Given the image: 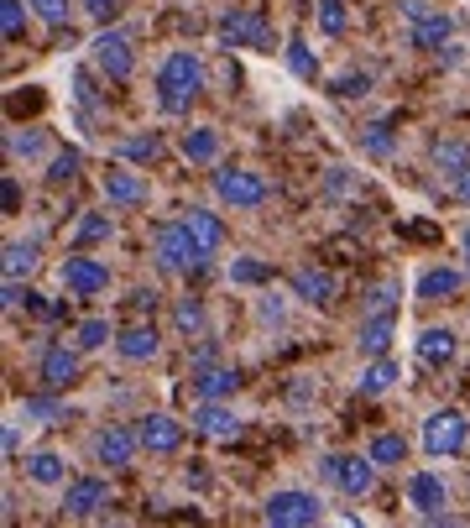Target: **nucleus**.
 Returning a JSON list of instances; mask_svg holds the SVG:
<instances>
[{
    "label": "nucleus",
    "instance_id": "nucleus-1",
    "mask_svg": "<svg viewBox=\"0 0 470 528\" xmlns=\"http://www.w3.org/2000/svg\"><path fill=\"white\" fill-rule=\"evenodd\" d=\"M199 95H204V58L188 53V48L162 58V68H157V105L168 110V116H183Z\"/></svg>",
    "mask_w": 470,
    "mask_h": 528
},
{
    "label": "nucleus",
    "instance_id": "nucleus-2",
    "mask_svg": "<svg viewBox=\"0 0 470 528\" xmlns=\"http://www.w3.org/2000/svg\"><path fill=\"white\" fill-rule=\"evenodd\" d=\"M152 257H157V267L162 272H199L204 267V257H209V246L188 231V220H173V225H162V231L152 236Z\"/></svg>",
    "mask_w": 470,
    "mask_h": 528
},
{
    "label": "nucleus",
    "instance_id": "nucleus-3",
    "mask_svg": "<svg viewBox=\"0 0 470 528\" xmlns=\"http://www.w3.org/2000/svg\"><path fill=\"white\" fill-rule=\"evenodd\" d=\"M376 466L371 455H324V466H319V476L329 481V487H340L345 497H366L371 487H376Z\"/></svg>",
    "mask_w": 470,
    "mask_h": 528
},
{
    "label": "nucleus",
    "instance_id": "nucleus-4",
    "mask_svg": "<svg viewBox=\"0 0 470 528\" xmlns=\"http://www.w3.org/2000/svg\"><path fill=\"white\" fill-rule=\"evenodd\" d=\"M465 440H470V424H465L460 408H439L423 419V450L429 455H460Z\"/></svg>",
    "mask_w": 470,
    "mask_h": 528
},
{
    "label": "nucleus",
    "instance_id": "nucleus-5",
    "mask_svg": "<svg viewBox=\"0 0 470 528\" xmlns=\"http://www.w3.org/2000/svg\"><path fill=\"white\" fill-rule=\"evenodd\" d=\"M262 518L272 528H309V523H319V497L314 492H272L262 502Z\"/></svg>",
    "mask_w": 470,
    "mask_h": 528
},
{
    "label": "nucleus",
    "instance_id": "nucleus-6",
    "mask_svg": "<svg viewBox=\"0 0 470 528\" xmlns=\"http://www.w3.org/2000/svg\"><path fill=\"white\" fill-rule=\"evenodd\" d=\"M220 42H225V48L272 53V27H267L256 11H225V16H220Z\"/></svg>",
    "mask_w": 470,
    "mask_h": 528
},
{
    "label": "nucleus",
    "instance_id": "nucleus-7",
    "mask_svg": "<svg viewBox=\"0 0 470 528\" xmlns=\"http://www.w3.org/2000/svg\"><path fill=\"white\" fill-rule=\"evenodd\" d=\"M215 194L230 204V210H256V204H267V183H262V173H251V168H220L215 173Z\"/></svg>",
    "mask_w": 470,
    "mask_h": 528
},
{
    "label": "nucleus",
    "instance_id": "nucleus-8",
    "mask_svg": "<svg viewBox=\"0 0 470 528\" xmlns=\"http://www.w3.org/2000/svg\"><path fill=\"white\" fill-rule=\"evenodd\" d=\"M94 68H100L105 79H131V68H136V48H131V32H100L94 37Z\"/></svg>",
    "mask_w": 470,
    "mask_h": 528
},
{
    "label": "nucleus",
    "instance_id": "nucleus-9",
    "mask_svg": "<svg viewBox=\"0 0 470 528\" xmlns=\"http://www.w3.org/2000/svg\"><path fill=\"white\" fill-rule=\"evenodd\" d=\"M58 283H63L68 293H79V298H94V293H105V283H110V267H105L100 257H84V251H74V257H63V267H58Z\"/></svg>",
    "mask_w": 470,
    "mask_h": 528
},
{
    "label": "nucleus",
    "instance_id": "nucleus-10",
    "mask_svg": "<svg viewBox=\"0 0 470 528\" xmlns=\"http://www.w3.org/2000/svg\"><path fill=\"white\" fill-rule=\"evenodd\" d=\"M105 508H110V481L105 476L68 481V492H63V513L68 518H94V513H105Z\"/></svg>",
    "mask_w": 470,
    "mask_h": 528
},
{
    "label": "nucleus",
    "instance_id": "nucleus-11",
    "mask_svg": "<svg viewBox=\"0 0 470 528\" xmlns=\"http://www.w3.org/2000/svg\"><path fill=\"white\" fill-rule=\"evenodd\" d=\"M79 372H84L79 346H74V351H68V346H47V351H42L37 377H42V387H47V393H68V387L79 382Z\"/></svg>",
    "mask_w": 470,
    "mask_h": 528
},
{
    "label": "nucleus",
    "instance_id": "nucleus-12",
    "mask_svg": "<svg viewBox=\"0 0 470 528\" xmlns=\"http://www.w3.org/2000/svg\"><path fill=\"white\" fill-rule=\"evenodd\" d=\"M136 450H141V434L126 429V424H110L100 440H94V461H100L105 471H126L136 461Z\"/></svg>",
    "mask_w": 470,
    "mask_h": 528
},
{
    "label": "nucleus",
    "instance_id": "nucleus-13",
    "mask_svg": "<svg viewBox=\"0 0 470 528\" xmlns=\"http://www.w3.org/2000/svg\"><path fill=\"white\" fill-rule=\"evenodd\" d=\"M136 434H141V450H152V455H173L183 445V424L173 413H147V419L136 424Z\"/></svg>",
    "mask_w": 470,
    "mask_h": 528
},
{
    "label": "nucleus",
    "instance_id": "nucleus-14",
    "mask_svg": "<svg viewBox=\"0 0 470 528\" xmlns=\"http://www.w3.org/2000/svg\"><path fill=\"white\" fill-rule=\"evenodd\" d=\"M188 424H194L199 434H209V440H235V434H241V419L225 408V398H204Z\"/></svg>",
    "mask_w": 470,
    "mask_h": 528
},
{
    "label": "nucleus",
    "instance_id": "nucleus-15",
    "mask_svg": "<svg viewBox=\"0 0 470 528\" xmlns=\"http://www.w3.org/2000/svg\"><path fill=\"white\" fill-rule=\"evenodd\" d=\"M408 502L434 523V518H444V502H450V492H444V481H439L434 471H413V476H408Z\"/></svg>",
    "mask_w": 470,
    "mask_h": 528
},
{
    "label": "nucleus",
    "instance_id": "nucleus-16",
    "mask_svg": "<svg viewBox=\"0 0 470 528\" xmlns=\"http://www.w3.org/2000/svg\"><path fill=\"white\" fill-rule=\"evenodd\" d=\"M115 351H121V361H131V366H141V361H157V351H162V335H157L152 325H126L121 335H115Z\"/></svg>",
    "mask_w": 470,
    "mask_h": 528
},
{
    "label": "nucleus",
    "instance_id": "nucleus-17",
    "mask_svg": "<svg viewBox=\"0 0 470 528\" xmlns=\"http://www.w3.org/2000/svg\"><path fill=\"white\" fill-rule=\"evenodd\" d=\"M293 293L303 298V304H319V309H329V304H335V293H340V283L329 278L324 267H298V272H293Z\"/></svg>",
    "mask_w": 470,
    "mask_h": 528
},
{
    "label": "nucleus",
    "instance_id": "nucleus-18",
    "mask_svg": "<svg viewBox=\"0 0 470 528\" xmlns=\"http://www.w3.org/2000/svg\"><path fill=\"white\" fill-rule=\"evenodd\" d=\"M235 387H241V372H235V366H220V361L194 366V393L199 398H230Z\"/></svg>",
    "mask_w": 470,
    "mask_h": 528
},
{
    "label": "nucleus",
    "instance_id": "nucleus-19",
    "mask_svg": "<svg viewBox=\"0 0 470 528\" xmlns=\"http://www.w3.org/2000/svg\"><path fill=\"white\" fill-rule=\"evenodd\" d=\"M392 335H397V309H387V314H366V325L356 330V346H361L366 356H387Z\"/></svg>",
    "mask_w": 470,
    "mask_h": 528
},
{
    "label": "nucleus",
    "instance_id": "nucleus-20",
    "mask_svg": "<svg viewBox=\"0 0 470 528\" xmlns=\"http://www.w3.org/2000/svg\"><path fill=\"white\" fill-rule=\"evenodd\" d=\"M444 42H450V16H444V11H423L413 21V32H408V48L434 53V48H444Z\"/></svg>",
    "mask_w": 470,
    "mask_h": 528
},
{
    "label": "nucleus",
    "instance_id": "nucleus-21",
    "mask_svg": "<svg viewBox=\"0 0 470 528\" xmlns=\"http://www.w3.org/2000/svg\"><path fill=\"white\" fill-rule=\"evenodd\" d=\"M105 199L110 204H141L147 199V183H141V173H131V168H110L105 173Z\"/></svg>",
    "mask_w": 470,
    "mask_h": 528
},
{
    "label": "nucleus",
    "instance_id": "nucleus-22",
    "mask_svg": "<svg viewBox=\"0 0 470 528\" xmlns=\"http://www.w3.org/2000/svg\"><path fill=\"white\" fill-rule=\"evenodd\" d=\"M455 330H423L418 335V361L423 366H450L455 361Z\"/></svg>",
    "mask_w": 470,
    "mask_h": 528
},
{
    "label": "nucleus",
    "instance_id": "nucleus-23",
    "mask_svg": "<svg viewBox=\"0 0 470 528\" xmlns=\"http://www.w3.org/2000/svg\"><path fill=\"white\" fill-rule=\"evenodd\" d=\"M460 272L455 267H423L418 272V298H455L460 293Z\"/></svg>",
    "mask_w": 470,
    "mask_h": 528
},
{
    "label": "nucleus",
    "instance_id": "nucleus-24",
    "mask_svg": "<svg viewBox=\"0 0 470 528\" xmlns=\"http://www.w3.org/2000/svg\"><path fill=\"white\" fill-rule=\"evenodd\" d=\"M183 157H188V163H215V157H220V131L215 126L183 131Z\"/></svg>",
    "mask_w": 470,
    "mask_h": 528
},
{
    "label": "nucleus",
    "instance_id": "nucleus-25",
    "mask_svg": "<svg viewBox=\"0 0 470 528\" xmlns=\"http://www.w3.org/2000/svg\"><path fill=\"white\" fill-rule=\"evenodd\" d=\"M397 382H403V377H397V361L392 356H371V366L361 372V393L366 398H382L387 387H397Z\"/></svg>",
    "mask_w": 470,
    "mask_h": 528
},
{
    "label": "nucleus",
    "instance_id": "nucleus-26",
    "mask_svg": "<svg viewBox=\"0 0 470 528\" xmlns=\"http://www.w3.org/2000/svg\"><path fill=\"white\" fill-rule=\"evenodd\" d=\"M110 236H115V220H110V215H100V210L79 215V225H74V246H79V251H89V246H105Z\"/></svg>",
    "mask_w": 470,
    "mask_h": 528
},
{
    "label": "nucleus",
    "instance_id": "nucleus-27",
    "mask_svg": "<svg viewBox=\"0 0 470 528\" xmlns=\"http://www.w3.org/2000/svg\"><path fill=\"white\" fill-rule=\"evenodd\" d=\"M27 476L37 481V487H63V476H68V461L58 450H37L32 461H27Z\"/></svg>",
    "mask_w": 470,
    "mask_h": 528
},
{
    "label": "nucleus",
    "instance_id": "nucleus-28",
    "mask_svg": "<svg viewBox=\"0 0 470 528\" xmlns=\"http://www.w3.org/2000/svg\"><path fill=\"white\" fill-rule=\"evenodd\" d=\"M79 168H84V157H79V147H63V152H53L47 157V189H63V183H74L79 178Z\"/></svg>",
    "mask_w": 470,
    "mask_h": 528
},
{
    "label": "nucleus",
    "instance_id": "nucleus-29",
    "mask_svg": "<svg viewBox=\"0 0 470 528\" xmlns=\"http://www.w3.org/2000/svg\"><path fill=\"white\" fill-rule=\"evenodd\" d=\"M183 220H188V231H194L209 251H220V246H225V220H220L215 210H188Z\"/></svg>",
    "mask_w": 470,
    "mask_h": 528
},
{
    "label": "nucleus",
    "instance_id": "nucleus-30",
    "mask_svg": "<svg viewBox=\"0 0 470 528\" xmlns=\"http://www.w3.org/2000/svg\"><path fill=\"white\" fill-rule=\"evenodd\" d=\"M465 168H470V147L465 142H434V173L460 178Z\"/></svg>",
    "mask_w": 470,
    "mask_h": 528
},
{
    "label": "nucleus",
    "instance_id": "nucleus-31",
    "mask_svg": "<svg viewBox=\"0 0 470 528\" xmlns=\"http://www.w3.org/2000/svg\"><path fill=\"white\" fill-rule=\"evenodd\" d=\"M366 455H371L376 466H403V461H408V440L387 429V434H376V440H371V450H366Z\"/></svg>",
    "mask_w": 470,
    "mask_h": 528
},
{
    "label": "nucleus",
    "instance_id": "nucleus-32",
    "mask_svg": "<svg viewBox=\"0 0 470 528\" xmlns=\"http://www.w3.org/2000/svg\"><path fill=\"white\" fill-rule=\"evenodd\" d=\"M173 330H178V335H204V330H209L199 298H178V304H173Z\"/></svg>",
    "mask_w": 470,
    "mask_h": 528
},
{
    "label": "nucleus",
    "instance_id": "nucleus-33",
    "mask_svg": "<svg viewBox=\"0 0 470 528\" xmlns=\"http://www.w3.org/2000/svg\"><path fill=\"white\" fill-rule=\"evenodd\" d=\"M27 6H32V0H27ZM27 6H21V0H0V37H6V42L27 37Z\"/></svg>",
    "mask_w": 470,
    "mask_h": 528
},
{
    "label": "nucleus",
    "instance_id": "nucleus-34",
    "mask_svg": "<svg viewBox=\"0 0 470 528\" xmlns=\"http://www.w3.org/2000/svg\"><path fill=\"white\" fill-rule=\"evenodd\" d=\"M37 267V241H6V278H27Z\"/></svg>",
    "mask_w": 470,
    "mask_h": 528
},
{
    "label": "nucleus",
    "instance_id": "nucleus-35",
    "mask_svg": "<svg viewBox=\"0 0 470 528\" xmlns=\"http://www.w3.org/2000/svg\"><path fill=\"white\" fill-rule=\"evenodd\" d=\"M121 152H126V163H152V157L162 152V136H157V131L126 136V142H121Z\"/></svg>",
    "mask_w": 470,
    "mask_h": 528
},
{
    "label": "nucleus",
    "instance_id": "nucleus-36",
    "mask_svg": "<svg viewBox=\"0 0 470 528\" xmlns=\"http://www.w3.org/2000/svg\"><path fill=\"white\" fill-rule=\"evenodd\" d=\"M267 278H272V267H267V262H256V257L230 262V283H241V288H262Z\"/></svg>",
    "mask_w": 470,
    "mask_h": 528
},
{
    "label": "nucleus",
    "instance_id": "nucleus-37",
    "mask_svg": "<svg viewBox=\"0 0 470 528\" xmlns=\"http://www.w3.org/2000/svg\"><path fill=\"white\" fill-rule=\"evenodd\" d=\"M42 147H47L42 131H11V136H6V157H11V163H16V157L27 163V157H37Z\"/></svg>",
    "mask_w": 470,
    "mask_h": 528
},
{
    "label": "nucleus",
    "instance_id": "nucleus-38",
    "mask_svg": "<svg viewBox=\"0 0 470 528\" xmlns=\"http://www.w3.org/2000/svg\"><path fill=\"white\" fill-rule=\"evenodd\" d=\"M105 340H115V330L105 325V319H84V325L74 330V346H79V351H100Z\"/></svg>",
    "mask_w": 470,
    "mask_h": 528
},
{
    "label": "nucleus",
    "instance_id": "nucleus-39",
    "mask_svg": "<svg viewBox=\"0 0 470 528\" xmlns=\"http://www.w3.org/2000/svg\"><path fill=\"white\" fill-rule=\"evenodd\" d=\"M329 89H335L340 100H361V95H371V74H366V68H350V74H340Z\"/></svg>",
    "mask_w": 470,
    "mask_h": 528
},
{
    "label": "nucleus",
    "instance_id": "nucleus-40",
    "mask_svg": "<svg viewBox=\"0 0 470 528\" xmlns=\"http://www.w3.org/2000/svg\"><path fill=\"white\" fill-rule=\"evenodd\" d=\"M345 21H350V11H345V0H319V32H329V37H340V32H345Z\"/></svg>",
    "mask_w": 470,
    "mask_h": 528
},
{
    "label": "nucleus",
    "instance_id": "nucleus-41",
    "mask_svg": "<svg viewBox=\"0 0 470 528\" xmlns=\"http://www.w3.org/2000/svg\"><path fill=\"white\" fill-rule=\"evenodd\" d=\"M74 100H79V116H84V121L100 116V89H94V79H89V74H79V79H74Z\"/></svg>",
    "mask_w": 470,
    "mask_h": 528
},
{
    "label": "nucleus",
    "instance_id": "nucleus-42",
    "mask_svg": "<svg viewBox=\"0 0 470 528\" xmlns=\"http://www.w3.org/2000/svg\"><path fill=\"white\" fill-rule=\"evenodd\" d=\"M21 413H27V419H42V424H58L63 403H53V398H21Z\"/></svg>",
    "mask_w": 470,
    "mask_h": 528
},
{
    "label": "nucleus",
    "instance_id": "nucleus-43",
    "mask_svg": "<svg viewBox=\"0 0 470 528\" xmlns=\"http://www.w3.org/2000/svg\"><path fill=\"white\" fill-rule=\"evenodd\" d=\"M32 11L47 21V27H63L68 11H74V0H32Z\"/></svg>",
    "mask_w": 470,
    "mask_h": 528
},
{
    "label": "nucleus",
    "instance_id": "nucleus-44",
    "mask_svg": "<svg viewBox=\"0 0 470 528\" xmlns=\"http://www.w3.org/2000/svg\"><path fill=\"white\" fill-rule=\"evenodd\" d=\"M361 147H366L371 157H392V131H387V126H366V131H361Z\"/></svg>",
    "mask_w": 470,
    "mask_h": 528
},
{
    "label": "nucleus",
    "instance_id": "nucleus-45",
    "mask_svg": "<svg viewBox=\"0 0 470 528\" xmlns=\"http://www.w3.org/2000/svg\"><path fill=\"white\" fill-rule=\"evenodd\" d=\"M288 68L298 79H314V53H309V42H288Z\"/></svg>",
    "mask_w": 470,
    "mask_h": 528
},
{
    "label": "nucleus",
    "instance_id": "nucleus-46",
    "mask_svg": "<svg viewBox=\"0 0 470 528\" xmlns=\"http://www.w3.org/2000/svg\"><path fill=\"white\" fill-rule=\"evenodd\" d=\"M387 309H397V288L392 283H376L366 293V314H387Z\"/></svg>",
    "mask_w": 470,
    "mask_h": 528
},
{
    "label": "nucleus",
    "instance_id": "nucleus-47",
    "mask_svg": "<svg viewBox=\"0 0 470 528\" xmlns=\"http://www.w3.org/2000/svg\"><path fill=\"white\" fill-rule=\"evenodd\" d=\"M79 6H84L89 21H100V27H105V21H115V11H121V0H79Z\"/></svg>",
    "mask_w": 470,
    "mask_h": 528
},
{
    "label": "nucleus",
    "instance_id": "nucleus-48",
    "mask_svg": "<svg viewBox=\"0 0 470 528\" xmlns=\"http://www.w3.org/2000/svg\"><path fill=\"white\" fill-rule=\"evenodd\" d=\"M27 288H21V278H6V288H0V309H21V304H27Z\"/></svg>",
    "mask_w": 470,
    "mask_h": 528
},
{
    "label": "nucleus",
    "instance_id": "nucleus-49",
    "mask_svg": "<svg viewBox=\"0 0 470 528\" xmlns=\"http://www.w3.org/2000/svg\"><path fill=\"white\" fill-rule=\"evenodd\" d=\"M324 189H329V194H335V199H340V194H350V189H356V178H350V168H329V178H324Z\"/></svg>",
    "mask_w": 470,
    "mask_h": 528
},
{
    "label": "nucleus",
    "instance_id": "nucleus-50",
    "mask_svg": "<svg viewBox=\"0 0 470 528\" xmlns=\"http://www.w3.org/2000/svg\"><path fill=\"white\" fill-rule=\"evenodd\" d=\"M0 204H6V215L21 210V183H16V173H6V183H0Z\"/></svg>",
    "mask_w": 470,
    "mask_h": 528
},
{
    "label": "nucleus",
    "instance_id": "nucleus-51",
    "mask_svg": "<svg viewBox=\"0 0 470 528\" xmlns=\"http://www.w3.org/2000/svg\"><path fill=\"white\" fill-rule=\"evenodd\" d=\"M183 481H188V487H194V492H204V487H209V471H204V461H188Z\"/></svg>",
    "mask_w": 470,
    "mask_h": 528
},
{
    "label": "nucleus",
    "instance_id": "nucleus-52",
    "mask_svg": "<svg viewBox=\"0 0 470 528\" xmlns=\"http://www.w3.org/2000/svg\"><path fill=\"white\" fill-rule=\"evenodd\" d=\"M256 314H262L267 325H277V319H282V298H272V293H267L262 304H256Z\"/></svg>",
    "mask_w": 470,
    "mask_h": 528
},
{
    "label": "nucleus",
    "instance_id": "nucleus-53",
    "mask_svg": "<svg viewBox=\"0 0 470 528\" xmlns=\"http://www.w3.org/2000/svg\"><path fill=\"white\" fill-rule=\"evenodd\" d=\"M42 105V95L32 89V95H11V116H21V110H37Z\"/></svg>",
    "mask_w": 470,
    "mask_h": 528
},
{
    "label": "nucleus",
    "instance_id": "nucleus-54",
    "mask_svg": "<svg viewBox=\"0 0 470 528\" xmlns=\"http://www.w3.org/2000/svg\"><path fill=\"white\" fill-rule=\"evenodd\" d=\"M152 304H157L152 288H136V293H131V309H147V314H152Z\"/></svg>",
    "mask_w": 470,
    "mask_h": 528
},
{
    "label": "nucleus",
    "instance_id": "nucleus-55",
    "mask_svg": "<svg viewBox=\"0 0 470 528\" xmlns=\"http://www.w3.org/2000/svg\"><path fill=\"white\" fill-rule=\"evenodd\" d=\"M0 445H6V455H16V445H21V434H16V424H6V434H0Z\"/></svg>",
    "mask_w": 470,
    "mask_h": 528
},
{
    "label": "nucleus",
    "instance_id": "nucleus-56",
    "mask_svg": "<svg viewBox=\"0 0 470 528\" xmlns=\"http://www.w3.org/2000/svg\"><path fill=\"white\" fill-rule=\"evenodd\" d=\"M455 194H460V199H465V204H470V168H465V173H460V178H455Z\"/></svg>",
    "mask_w": 470,
    "mask_h": 528
},
{
    "label": "nucleus",
    "instance_id": "nucleus-57",
    "mask_svg": "<svg viewBox=\"0 0 470 528\" xmlns=\"http://www.w3.org/2000/svg\"><path fill=\"white\" fill-rule=\"evenodd\" d=\"M465 257H470V231H465Z\"/></svg>",
    "mask_w": 470,
    "mask_h": 528
}]
</instances>
